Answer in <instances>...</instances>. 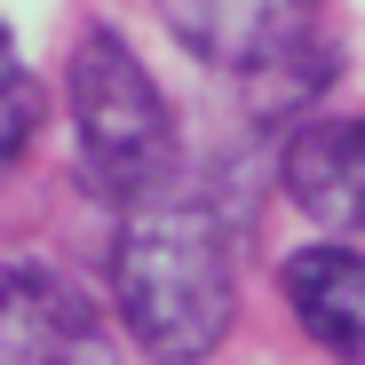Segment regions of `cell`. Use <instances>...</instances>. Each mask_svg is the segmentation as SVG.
I'll list each match as a JSON object with an SVG mask.
<instances>
[{"label":"cell","mask_w":365,"mask_h":365,"mask_svg":"<svg viewBox=\"0 0 365 365\" xmlns=\"http://www.w3.org/2000/svg\"><path fill=\"white\" fill-rule=\"evenodd\" d=\"M111 302L119 326L151 365H199L222 349L238 318V255L230 222L207 199H182L175 182L128 207L111 238Z\"/></svg>","instance_id":"cell-1"},{"label":"cell","mask_w":365,"mask_h":365,"mask_svg":"<svg viewBox=\"0 0 365 365\" xmlns=\"http://www.w3.org/2000/svg\"><path fill=\"white\" fill-rule=\"evenodd\" d=\"M64 96H72V135H80V167H88L96 191H111L119 207H135V199H151V191L175 182V167H182L175 111H167L151 64L111 24L80 32Z\"/></svg>","instance_id":"cell-2"},{"label":"cell","mask_w":365,"mask_h":365,"mask_svg":"<svg viewBox=\"0 0 365 365\" xmlns=\"http://www.w3.org/2000/svg\"><path fill=\"white\" fill-rule=\"evenodd\" d=\"M159 16L182 40V56H199L207 72L255 80L270 103H294L326 80V64L310 56L318 0H159Z\"/></svg>","instance_id":"cell-3"},{"label":"cell","mask_w":365,"mask_h":365,"mask_svg":"<svg viewBox=\"0 0 365 365\" xmlns=\"http://www.w3.org/2000/svg\"><path fill=\"white\" fill-rule=\"evenodd\" d=\"M0 365H119L111 318L48 262L0 270Z\"/></svg>","instance_id":"cell-4"},{"label":"cell","mask_w":365,"mask_h":365,"mask_svg":"<svg viewBox=\"0 0 365 365\" xmlns=\"http://www.w3.org/2000/svg\"><path fill=\"white\" fill-rule=\"evenodd\" d=\"M278 286H286L294 326L310 334L326 357L365 365V255H349V247H302V255H286Z\"/></svg>","instance_id":"cell-5"},{"label":"cell","mask_w":365,"mask_h":365,"mask_svg":"<svg viewBox=\"0 0 365 365\" xmlns=\"http://www.w3.org/2000/svg\"><path fill=\"white\" fill-rule=\"evenodd\" d=\"M286 199L318 230H365V119H318L286 143Z\"/></svg>","instance_id":"cell-6"},{"label":"cell","mask_w":365,"mask_h":365,"mask_svg":"<svg viewBox=\"0 0 365 365\" xmlns=\"http://www.w3.org/2000/svg\"><path fill=\"white\" fill-rule=\"evenodd\" d=\"M32 135H40V88L24 72H9V80H0V175L24 159Z\"/></svg>","instance_id":"cell-7"},{"label":"cell","mask_w":365,"mask_h":365,"mask_svg":"<svg viewBox=\"0 0 365 365\" xmlns=\"http://www.w3.org/2000/svg\"><path fill=\"white\" fill-rule=\"evenodd\" d=\"M16 72V48H9V24H0V80Z\"/></svg>","instance_id":"cell-8"}]
</instances>
